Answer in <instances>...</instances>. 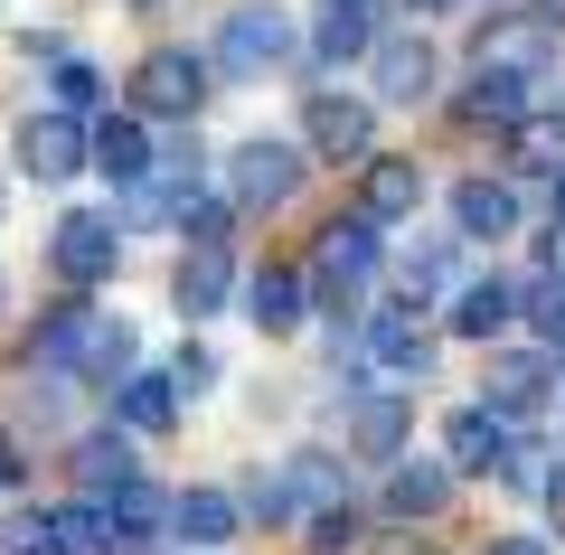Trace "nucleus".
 <instances>
[{
  "label": "nucleus",
  "instance_id": "f8f14e48",
  "mask_svg": "<svg viewBox=\"0 0 565 555\" xmlns=\"http://www.w3.org/2000/svg\"><path fill=\"white\" fill-rule=\"evenodd\" d=\"M85 160H95L114 189H141V179H151V132H141V114H104L95 132H85Z\"/></svg>",
  "mask_w": 565,
  "mask_h": 555
},
{
  "label": "nucleus",
  "instance_id": "1a4fd4ad",
  "mask_svg": "<svg viewBox=\"0 0 565 555\" xmlns=\"http://www.w3.org/2000/svg\"><path fill=\"white\" fill-rule=\"evenodd\" d=\"M546 396H556V367H546L537 349H509V357H490V386H481V405H490L500 424L546 415Z\"/></svg>",
  "mask_w": 565,
  "mask_h": 555
},
{
  "label": "nucleus",
  "instance_id": "aec40b11",
  "mask_svg": "<svg viewBox=\"0 0 565 555\" xmlns=\"http://www.w3.org/2000/svg\"><path fill=\"white\" fill-rule=\"evenodd\" d=\"M444 509H452L444 461H396V471H386V517H444Z\"/></svg>",
  "mask_w": 565,
  "mask_h": 555
},
{
  "label": "nucleus",
  "instance_id": "c85d7f7f",
  "mask_svg": "<svg viewBox=\"0 0 565 555\" xmlns=\"http://www.w3.org/2000/svg\"><path fill=\"white\" fill-rule=\"evenodd\" d=\"M104 104V76L85 57H57V114H95Z\"/></svg>",
  "mask_w": 565,
  "mask_h": 555
},
{
  "label": "nucleus",
  "instance_id": "7c9ffc66",
  "mask_svg": "<svg viewBox=\"0 0 565 555\" xmlns=\"http://www.w3.org/2000/svg\"><path fill=\"white\" fill-rule=\"evenodd\" d=\"M519 160H527V170H556V179H565V132H556V122H519Z\"/></svg>",
  "mask_w": 565,
  "mask_h": 555
},
{
  "label": "nucleus",
  "instance_id": "9b49d317",
  "mask_svg": "<svg viewBox=\"0 0 565 555\" xmlns=\"http://www.w3.org/2000/svg\"><path fill=\"white\" fill-rule=\"evenodd\" d=\"M415 207H424V170L405 151H377L367 179H359V217L367 226H396V217H415Z\"/></svg>",
  "mask_w": 565,
  "mask_h": 555
},
{
  "label": "nucleus",
  "instance_id": "a878e982",
  "mask_svg": "<svg viewBox=\"0 0 565 555\" xmlns=\"http://www.w3.org/2000/svg\"><path fill=\"white\" fill-rule=\"evenodd\" d=\"M462 114H471V122H519V114H527V85H519V76H481V85L462 95Z\"/></svg>",
  "mask_w": 565,
  "mask_h": 555
},
{
  "label": "nucleus",
  "instance_id": "a211bd4d",
  "mask_svg": "<svg viewBox=\"0 0 565 555\" xmlns=\"http://www.w3.org/2000/svg\"><path fill=\"white\" fill-rule=\"evenodd\" d=\"M132 434H122V424H114V434H85L76 442V490L85 499H114V490H132Z\"/></svg>",
  "mask_w": 565,
  "mask_h": 555
},
{
  "label": "nucleus",
  "instance_id": "cd10ccee",
  "mask_svg": "<svg viewBox=\"0 0 565 555\" xmlns=\"http://www.w3.org/2000/svg\"><path fill=\"white\" fill-rule=\"evenodd\" d=\"M10 555H66L57 509H20V517H10Z\"/></svg>",
  "mask_w": 565,
  "mask_h": 555
},
{
  "label": "nucleus",
  "instance_id": "0eeeda50",
  "mask_svg": "<svg viewBox=\"0 0 565 555\" xmlns=\"http://www.w3.org/2000/svg\"><path fill=\"white\" fill-rule=\"evenodd\" d=\"M471 57H481V76H546V66H556V29L537 20V10H527V20H490L481 39H471Z\"/></svg>",
  "mask_w": 565,
  "mask_h": 555
},
{
  "label": "nucleus",
  "instance_id": "dca6fc26",
  "mask_svg": "<svg viewBox=\"0 0 565 555\" xmlns=\"http://www.w3.org/2000/svg\"><path fill=\"white\" fill-rule=\"evenodd\" d=\"M367 57H377V95L386 104H424V95H434V76H444L424 39H377Z\"/></svg>",
  "mask_w": 565,
  "mask_h": 555
},
{
  "label": "nucleus",
  "instance_id": "473e14b6",
  "mask_svg": "<svg viewBox=\"0 0 565 555\" xmlns=\"http://www.w3.org/2000/svg\"><path fill=\"white\" fill-rule=\"evenodd\" d=\"M170 386H180V396H199V386H217V357H207V349H180V367H170Z\"/></svg>",
  "mask_w": 565,
  "mask_h": 555
},
{
  "label": "nucleus",
  "instance_id": "c9c22d12",
  "mask_svg": "<svg viewBox=\"0 0 565 555\" xmlns=\"http://www.w3.org/2000/svg\"><path fill=\"white\" fill-rule=\"evenodd\" d=\"M490 555H546V546H537V536H500V546H490Z\"/></svg>",
  "mask_w": 565,
  "mask_h": 555
},
{
  "label": "nucleus",
  "instance_id": "b1692460",
  "mask_svg": "<svg viewBox=\"0 0 565 555\" xmlns=\"http://www.w3.org/2000/svg\"><path fill=\"white\" fill-rule=\"evenodd\" d=\"M509 320H519V282H462L452 292V330L462 339H500Z\"/></svg>",
  "mask_w": 565,
  "mask_h": 555
},
{
  "label": "nucleus",
  "instance_id": "f03ea898",
  "mask_svg": "<svg viewBox=\"0 0 565 555\" xmlns=\"http://www.w3.org/2000/svg\"><path fill=\"white\" fill-rule=\"evenodd\" d=\"M207 57H189V47H161V57H141L132 66V114H151V122H199V104H207Z\"/></svg>",
  "mask_w": 565,
  "mask_h": 555
},
{
  "label": "nucleus",
  "instance_id": "e433bc0d",
  "mask_svg": "<svg viewBox=\"0 0 565 555\" xmlns=\"http://www.w3.org/2000/svg\"><path fill=\"white\" fill-rule=\"evenodd\" d=\"M415 10H424V20H444V10H462V0H415Z\"/></svg>",
  "mask_w": 565,
  "mask_h": 555
},
{
  "label": "nucleus",
  "instance_id": "2eb2a0df",
  "mask_svg": "<svg viewBox=\"0 0 565 555\" xmlns=\"http://www.w3.org/2000/svg\"><path fill=\"white\" fill-rule=\"evenodd\" d=\"M500 461H509V424L490 405H462L444 424V471H500Z\"/></svg>",
  "mask_w": 565,
  "mask_h": 555
},
{
  "label": "nucleus",
  "instance_id": "7ed1b4c3",
  "mask_svg": "<svg viewBox=\"0 0 565 555\" xmlns=\"http://www.w3.org/2000/svg\"><path fill=\"white\" fill-rule=\"evenodd\" d=\"M282 57H292V20H282L274 0H245V10H226L207 76H264V66H282Z\"/></svg>",
  "mask_w": 565,
  "mask_h": 555
},
{
  "label": "nucleus",
  "instance_id": "9d476101",
  "mask_svg": "<svg viewBox=\"0 0 565 555\" xmlns=\"http://www.w3.org/2000/svg\"><path fill=\"white\" fill-rule=\"evenodd\" d=\"M367 357H377L386 377H424V367H434V339H424L415 301H377V311H367Z\"/></svg>",
  "mask_w": 565,
  "mask_h": 555
},
{
  "label": "nucleus",
  "instance_id": "393cba45",
  "mask_svg": "<svg viewBox=\"0 0 565 555\" xmlns=\"http://www.w3.org/2000/svg\"><path fill=\"white\" fill-rule=\"evenodd\" d=\"M104 517H114V546H122V555H141V546H151V536H161L170 499L151 490V480H132V490H114V499H104Z\"/></svg>",
  "mask_w": 565,
  "mask_h": 555
},
{
  "label": "nucleus",
  "instance_id": "72a5a7b5",
  "mask_svg": "<svg viewBox=\"0 0 565 555\" xmlns=\"http://www.w3.org/2000/svg\"><path fill=\"white\" fill-rule=\"evenodd\" d=\"M20 471H29V461H20V442L0 434V490H20Z\"/></svg>",
  "mask_w": 565,
  "mask_h": 555
},
{
  "label": "nucleus",
  "instance_id": "412c9836",
  "mask_svg": "<svg viewBox=\"0 0 565 555\" xmlns=\"http://www.w3.org/2000/svg\"><path fill=\"white\" fill-rule=\"evenodd\" d=\"M236 490H180L170 499V527L189 536V546H226V536H236Z\"/></svg>",
  "mask_w": 565,
  "mask_h": 555
},
{
  "label": "nucleus",
  "instance_id": "6e6552de",
  "mask_svg": "<svg viewBox=\"0 0 565 555\" xmlns=\"http://www.w3.org/2000/svg\"><path fill=\"white\" fill-rule=\"evenodd\" d=\"M20 170L39 179V189L76 179V170H85V122L57 114V104H47V114H29V122H20Z\"/></svg>",
  "mask_w": 565,
  "mask_h": 555
},
{
  "label": "nucleus",
  "instance_id": "ddd939ff",
  "mask_svg": "<svg viewBox=\"0 0 565 555\" xmlns=\"http://www.w3.org/2000/svg\"><path fill=\"white\" fill-rule=\"evenodd\" d=\"M226 292H236V264H226V245H189L180 274H170V301H180V320L226 311Z\"/></svg>",
  "mask_w": 565,
  "mask_h": 555
},
{
  "label": "nucleus",
  "instance_id": "4be33fe9",
  "mask_svg": "<svg viewBox=\"0 0 565 555\" xmlns=\"http://www.w3.org/2000/svg\"><path fill=\"white\" fill-rule=\"evenodd\" d=\"M405 424H415L405 396H359V405H349V442H359L367 461H396L405 452Z\"/></svg>",
  "mask_w": 565,
  "mask_h": 555
},
{
  "label": "nucleus",
  "instance_id": "6ab92c4d",
  "mask_svg": "<svg viewBox=\"0 0 565 555\" xmlns=\"http://www.w3.org/2000/svg\"><path fill=\"white\" fill-rule=\"evenodd\" d=\"M245 311H255V330H264V339H282V330H302L311 292H302V274H282V264H264V274L245 282Z\"/></svg>",
  "mask_w": 565,
  "mask_h": 555
},
{
  "label": "nucleus",
  "instance_id": "2f4dec72",
  "mask_svg": "<svg viewBox=\"0 0 565 555\" xmlns=\"http://www.w3.org/2000/svg\"><path fill=\"white\" fill-rule=\"evenodd\" d=\"M527 311H537V330H546V349H565V282H537V292H519Z\"/></svg>",
  "mask_w": 565,
  "mask_h": 555
},
{
  "label": "nucleus",
  "instance_id": "58836bf2",
  "mask_svg": "<svg viewBox=\"0 0 565 555\" xmlns=\"http://www.w3.org/2000/svg\"><path fill=\"white\" fill-rule=\"evenodd\" d=\"M132 10H151V0H132Z\"/></svg>",
  "mask_w": 565,
  "mask_h": 555
},
{
  "label": "nucleus",
  "instance_id": "bb28decb",
  "mask_svg": "<svg viewBox=\"0 0 565 555\" xmlns=\"http://www.w3.org/2000/svg\"><path fill=\"white\" fill-rule=\"evenodd\" d=\"M444 282H452V236H424L415 245V255H405V292H444Z\"/></svg>",
  "mask_w": 565,
  "mask_h": 555
},
{
  "label": "nucleus",
  "instance_id": "423d86ee",
  "mask_svg": "<svg viewBox=\"0 0 565 555\" xmlns=\"http://www.w3.org/2000/svg\"><path fill=\"white\" fill-rule=\"evenodd\" d=\"M302 141L321 160H377V114H367L359 95H330L321 85V95L302 104Z\"/></svg>",
  "mask_w": 565,
  "mask_h": 555
},
{
  "label": "nucleus",
  "instance_id": "20e7f679",
  "mask_svg": "<svg viewBox=\"0 0 565 555\" xmlns=\"http://www.w3.org/2000/svg\"><path fill=\"white\" fill-rule=\"evenodd\" d=\"M292 189H302V151H292V141L255 132V141L226 151V207H282Z\"/></svg>",
  "mask_w": 565,
  "mask_h": 555
},
{
  "label": "nucleus",
  "instance_id": "4c0bfd02",
  "mask_svg": "<svg viewBox=\"0 0 565 555\" xmlns=\"http://www.w3.org/2000/svg\"><path fill=\"white\" fill-rule=\"evenodd\" d=\"M556 226H565V179H556Z\"/></svg>",
  "mask_w": 565,
  "mask_h": 555
},
{
  "label": "nucleus",
  "instance_id": "f257e3e1",
  "mask_svg": "<svg viewBox=\"0 0 565 555\" xmlns=\"http://www.w3.org/2000/svg\"><path fill=\"white\" fill-rule=\"evenodd\" d=\"M29 367H47V377L122 386V377H132V320L95 311V301H57V311L39 320V339H29Z\"/></svg>",
  "mask_w": 565,
  "mask_h": 555
},
{
  "label": "nucleus",
  "instance_id": "f704fd0d",
  "mask_svg": "<svg viewBox=\"0 0 565 555\" xmlns=\"http://www.w3.org/2000/svg\"><path fill=\"white\" fill-rule=\"evenodd\" d=\"M546 517H556V527H565V461H556V471H546Z\"/></svg>",
  "mask_w": 565,
  "mask_h": 555
},
{
  "label": "nucleus",
  "instance_id": "c756f323",
  "mask_svg": "<svg viewBox=\"0 0 565 555\" xmlns=\"http://www.w3.org/2000/svg\"><path fill=\"white\" fill-rule=\"evenodd\" d=\"M302 536H311V546H321V555H349V546H359V509H349V499H340V509L302 517Z\"/></svg>",
  "mask_w": 565,
  "mask_h": 555
},
{
  "label": "nucleus",
  "instance_id": "39448f33",
  "mask_svg": "<svg viewBox=\"0 0 565 555\" xmlns=\"http://www.w3.org/2000/svg\"><path fill=\"white\" fill-rule=\"evenodd\" d=\"M47 264H57V282H114V264H122V226L114 217H95V207H76V217H57V236H47Z\"/></svg>",
  "mask_w": 565,
  "mask_h": 555
},
{
  "label": "nucleus",
  "instance_id": "5701e85b",
  "mask_svg": "<svg viewBox=\"0 0 565 555\" xmlns=\"http://www.w3.org/2000/svg\"><path fill=\"white\" fill-rule=\"evenodd\" d=\"M114 415H122V434H170V415H180L170 367H161V377H122L114 386Z\"/></svg>",
  "mask_w": 565,
  "mask_h": 555
},
{
  "label": "nucleus",
  "instance_id": "4468645a",
  "mask_svg": "<svg viewBox=\"0 0 565 555\" xmlns=\"http://www.w3.org/2000/svg\"><path fill=\"white\" fill-rule=\"evenodd\" d=\"M377 47V0H321V20H311V57L321 66H349Z\"/></svg>",
  "mask_w": 565,
  "mask_h": 555
},
{
  "label": "nucleus",
  "instance_id": "f3484780",
  "mask_svg": "<svg viewBox=\"0 0 565 555\" xmlns=\"http://www.w3.org/2000/svg\"><path fill=\"white\" fill-rule=\"evenodd\" d=\"M509 226H519V189H509V179H462V189H452V236L500 245Z\"/></svg>",
  "mask_w": 565,
  "mask_h": 555
}]
</instances>
